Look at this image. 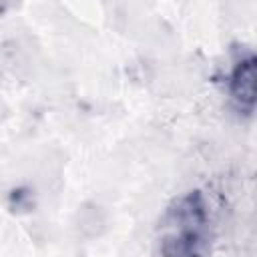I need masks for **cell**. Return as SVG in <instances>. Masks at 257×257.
I'll return each instance as SVG.
<instances>
[{
  "instance_id": "obj_1",
  "label": "cell",
  "mask_w": 257,
  "mask_h": 257,
  "mask_svg": "<svg viewBox=\"0 0 257 257\" xmlns=\"http://www.w3.org/2000/svg\"><path fill=\"white\" fill-rule=\"evenodd\" d=\"M231 92H233V98L243 108L251 110L255 102V58L253 56L237 64L231 80Z\"/></svg>"
}]
</instances>
